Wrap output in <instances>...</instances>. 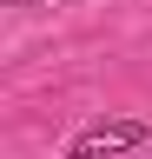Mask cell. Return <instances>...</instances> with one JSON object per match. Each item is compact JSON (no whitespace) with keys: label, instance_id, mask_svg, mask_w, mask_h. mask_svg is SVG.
<instances>
[{"label":"cell","instance_id":"cell-2","mask_svg":"<svg viewBox=\"0 0 152 159\" xmlns=\"http://www.w3.org/2000/svg\"><path fill=\"white\" fill-rule=\"evenodd\" d=\"M20 7H53V0H20Z\"/></svg>","mask_w":152,"mask_h":159},{"label":"cell","instance_id":"cell-1","mask_svg":"<svg viewBox=\"0 0 152 159\" xmlns=\"http://www.w3.org/2000/svg\"><path fill=\"white\" fill-rule=\"evenodd\" d=\"M145 126L139 119H99V126H86L80 139H73V159H106V152H126V146H139Z\"/></svg>","mask_w":152,"mask_h":159}]
</instances>
